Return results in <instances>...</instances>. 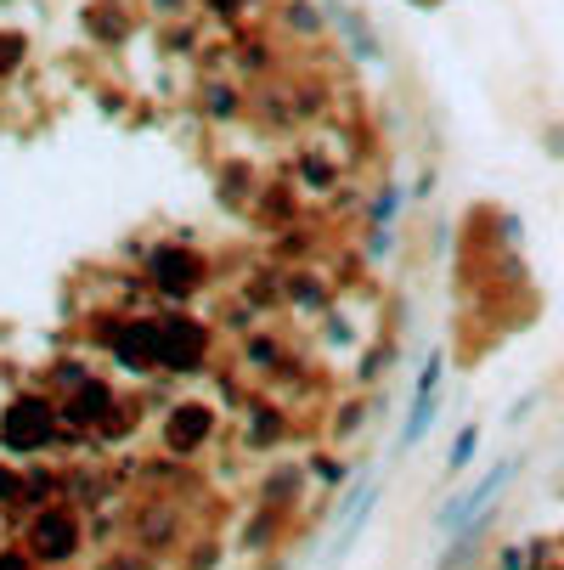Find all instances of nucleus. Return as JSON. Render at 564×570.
<instances>
[{
    "label": "nucleus",
    "mask_w": 564,
    "mask_h": 570,
    "mask_svg": "<svg viewBox=\"0 0 564 570\" xmlns=\"http://www.w3.org/2000/svg\"><path fill=\"white\" fill-rule=\"evenodd\" d=\"M45 429H51V418H45L40 407H28V412L18 407V412H12V418H6V435H12L6 446H28L23 435H35V446H40V441H45Z\"/></svg>",
    "instance_id": "obj_1"
}]
</instances>
